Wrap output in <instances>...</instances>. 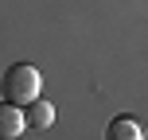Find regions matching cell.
<instances>
[{"instance_id": "1", "label": "cell", "mask_w": 148, "mask_h": 140, "mask_svg": "<svg viewBox=\"0 0 148 140\" xmlns=\"http://www.w3.org/2000/svg\"><path fill=\"white\" fill-rule=\"evenodd\" d=\"M39 86H43V78H39V70L31 66V62H16V66H8L4 78H0V94H4V101L16 105V109H23V105L35 101Z\"/></svg>"}, {"instance_id": "2", "label": "cell", "mask_w": 148, "mask_h": 140, "mask_svg": "<svg viewBox=\"0 0 148 140\" xmlns=\"http://www.w3.org/2000/svg\"><path fill=\"white\" fill-rule=\"evenodd\" d=\"M23 109H27L23 113V125H31V132H47V128L55 125V105L51 101H39L35 97V101L23 105Z\"/></svg>"}, {"instance_id": "3", "label": "cell", "mask_w": 148, "mask_h": 140, "mask_svg": "<svg viewBox=\"0 0 148 140\" xmlns=\"http://www.w3.org/2000/svg\"><path fill=\"white\" fill-rule=\"evenodd\" d=\"M23 109H16V105H0V140H20L23 136Z\"/></svg>"}, {"instance_id": "4", "label": "cell", "mask_w": 148, "mask_h": 140, "mask_svg": "<svg viewBox=\"0 0 148 140\" xmlns=\"http://www.w3.org/2000/svg\"><path fill=\"white\" fill-rule=\"evenodd\" d=\"M105 140H144V128L136 117H117L109 125V132H105Z\"/></svg>"}]
</instances>
